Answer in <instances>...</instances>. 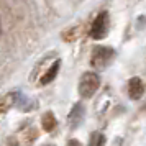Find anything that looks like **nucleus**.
<instances>
[{
	"label": "nucleus",
	"instance_id": "f03ea898",
	"mask_svg": "<svg viewBox=\"0 0 146 146\" xmlns=\"http://www.w3.org/2000/svg\"><path fill=\"white\" fill-rule=\"evenodd\" d=\"M108 28H110L108 13H107V12H100V13L95 17L92 27H90V38H94V40H102L104 36H107Z\"/></svg>",
	"mask_w": 146,
	"mask_h": 146
},
{
	"label": "nucleus",
	"instance_id": "f257e3e1",
	"mask_svg": "<svg viewBox=\"0 0 146 146\" xmlns=\"http://www.w3.org/2000/svg\"><path fill=\"white\" fill-rule=\"evenodd\" d=\"M100 77L95 72H84L79 80V94L82 99H90L99 90Z\"/></svg>",
	"mask_w": 146,
	"mask_h": 146
},
{
	"label": "nucleus",
	"instance_id": "20e7f679",
	"mask_svg": "<svg viewBox=\"0 0 146 146\" xmlns=\"http://www.w3.org/2000/svg\"><path fill=\"white\" fill-rule=\"evenodd\" d=\"M84 115H86L84 105H82V104H76V105L72 107V110H71V113H69V126H71L72 130H76V128L82 123Z\"/></svg>",
	"mask_w": 146,
	"mask_h": 146
},
{
	"label": "nucleus",
	"instance_id": "6e6552de",
	"mask_svg": "<svg viewBox=\"0 0 146 146\" xmlns=\"http://www.w3.org/2000/svg\"><path fill=\"white\" fill-rule=\"evenodd\" d=\"M15 97H17V107H18L20 110L28 112V110L33 108V105H28V104H30V99H28V97H23L21 94H15Z\"/></svg>",
	"mask_w": 146,
	"mask_h": 146
},
{
	"label": "nucleus",
	"instance_id": "7ed1b4c3",
	"mask_svg": "<svg viewBox=\"0 0 146 146\" xmlns=\"http://www.w3.org/2000/svg\"><path fill=\"white\" fill-rule=\"evenodd\" d=\"M113 59V49L112 48H105V46H97L94 48L92 58L90 62L95 69H104L108 66V62Z\"/></svg>",
	"mask_w": 146,
	"mask_h": 146
},
{
	"label": "nucleus",
	"instance_id": "1a4fd4ad",
	"mask_svg": "<svg viewBox=\"0 0 146 146\" xmlns=\"http://www.w3.org/2000/svg\"><path fill=\"white\" fill-rule=\"evenodd\" d=\"M105 143V136L100 133H92L90 139H89V146H104Z\"/></svg>",
	"mask_w": 146,
	"mask_h": 146
},
{
	"label": "nucleus",
	"instance_id": "9b49d317",
	"mask_svg": "<svg viewBox=\"0 0 146 146\" xmlns=\"http://www.w3.org/2000/svg\"><path fill=\"white\" fill-rule=\"evenodd\" d=\"M44 146H54V145H44Z\"/></svg>",
	"mask_w": 146,
	"mask_h": 146
},
{
	"label": "nucleus",
	"instance_id": "423d86ee",
	"mask_svg": "<svg viewBox=\"0 0 146 146\" xmlns=\"http://www.w3.org/2000/svg\"><path fill=\"white\" fill-rule=\"evenodd\" d=\"M58 125V121L54 118V115L51 112H46L43 115V118H41V126H43V130L44 131H53L54 128Z\"/></svg>",
	"mask_w": 146,
	"mask_h": 146
},
{
	"label": "nucleus",
	"instance_id": "0eeeda50",
	"mask_svg": "<svg viewBox=\"0 0 146 146\" xmlns=\"http://www.w3.org/2000/svg\"><path fill=\"white\" fill-rule=\"evenodd\" d=\"M59 64H61L59 61H56V62H54L53 67H51V69L44 74V77L41 79V84H44V86H46V84H49V82L56 77V74H58V71H59Z\"/></svg>",
	"mask_w": 146,
	"mask_h": 146
},
{
	"label": "nucleus",
	"instance_id": "9d476101",
	"mask_svg": "<svg viewBox=\"0 0 146 146\" xmlns=\"http://www.w3.org/2000/svg\"><path fill=\"white\" fill-rule=\"evenodd\" d=\"M69 146H80V145H79L77 139H71V141H69Z\"/></svg>",
	"mask_w": 146,
	"mask_h": 146
},
{
	"label": "nucleus",
	"instance_id": "39448f33",
	"mask_svg": "<svg viewBox=\"0 0 146 146\" xmlns=\"http://www.w3.org/2000/svg\"><path fill=\"white\" fill-rule=\"evenodd\" d=\"M143 92H145L143 80L139 79V77H133V79L128 82V95H130V99L139 100L143 97Z\"/></svg>",
	"mask_w": 146,
	"mask_h": 146
}]
</instances>
